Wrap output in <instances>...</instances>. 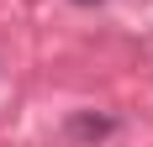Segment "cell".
Wrapping results in <instances>:
<instances>
[{"label": "cell", "instance_id": "6da1fadb", "mask_svg": "<svg viewBox=\"0 0 153 147\" xmlns=\"http://www.w3.org/2000/svg\"><path fill=\"white\" fill-rule=\"evenodd\" d=\"M74 5H100V0H74Z\"/></svg>", "mask_w": 153, "mask_h": 147}]
</instances>
